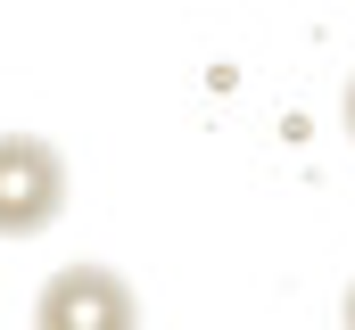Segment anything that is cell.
<instances>
[{"label":"cell","instance_id":"obj_1","mask_svg":"<svg viewBox=\"0 0 355 330\" xmlns=\"http://www.w3.org/2000/svg\"><path fill=\"white\" fill-rule=\"evenodd\" d=\"M67 215V157L42 132H0V240H42Z\"/></svg>","mask_w":355,"mask_h":330},{"label":"cell","instance_id":"obj_2","mask_svg":"<svg viewBox=\"0 0 355 330\" xmlns=\"http://www.w3.org/2000/svg\"><path fill=\"white\" fill-rule=\"evenodd\" d=\"M33 330H141V297L116 264H58L33 297Z\"/></svg>","mask_w":355,"mask_h":330},{"label":"cell","instance_id":"obj_3","mask_svg":"<svg viewBox=\"0 0 355 330\" xmlns=\"http://www.w3.org/2000/svg\"><path fill=\"white\" fill-rule=\"evenodd\" d=\"M339 124H347V141H355V75H347V91H339Z\"/></svg>","mask_w":355,"mask_h":330},{"label":"cell","instance_id":"obj_4","mask_svg":"<svg viewBox=\"0 0 355 330\" xmlns=\"http://www.w3.org/2000/svg\"><path fill=\"white\" fill-rule=\"evenodd\" d=\"M339 330H355V281H347V297H339Z\"/></svg>","mask_w":355,"mask_h":330}]
</instances>
